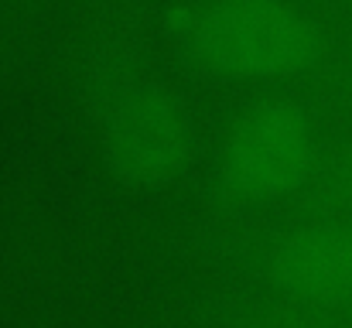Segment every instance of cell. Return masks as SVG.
Here are the masks:
<instances>
[{"label": "cell", "instance_id": "3957f363", "mask_svg": "<svg viewBox=\"0 0 352 328\" xmlns=\"http://www.w3.org/2000/svg\"><path fill=\"white\" fill-rule=\"evenodd\" d=\"M107 140L123 171H133L140 178L164 175L185 151V123L164 96L130 93L110 109Z\"/></svg>", "mask_w": 352, "mask_h": 328}, {"label": "cell", "instance_id": "277c9868", "mask_svg": "<svg viewBox=\"0 0 352 328\" xmlns=\"http://www.w3.org/2000/svg\"><path fill=\"white\" fill-rule=\"evenodd\" d=\"M284 270L298 291L318 301L352 305V232L322 229L301 236L287 250Z\"/></svg>", "mask_w": 352, "mask_h": 328}, {"label": "cell", "instance_id": "7a4b0ae2", "mask_svg": "<svg viewBox=\"0 0 352 328\" xmlns=\"http://www.w3.org/2000/svg\"><path fill=\"white\" fill-rule=\"evenodd\" d=\"M311 161L308 127L284 107L256 109L236 127L226 154V168L239 188L270 195L305 175Z\"/></svg>", "mask_w": 352, "mask_h": 328}, {"label": "cell", "instance_id": "6da1fadb", "mask_svg": "<svg viewBox=\"0 0 352 328\" xmlns=\"http://www.w3.org/2000/svg\"><path fill=\"white\" fill-rule=\"evenodd\" d=\"M182 48L230 76H274L301 65L311 52L305 21L267 0H219L178 21Z\"/></svg>", "mask_w": 352, "mask_h": 328}]
</instances>
